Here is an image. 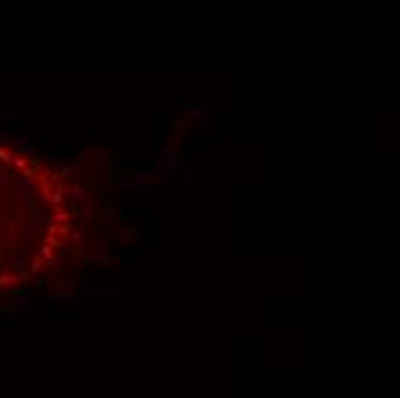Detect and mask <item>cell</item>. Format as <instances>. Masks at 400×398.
<instances>
[{
    "label": "cell",
    "mask_w": 400,
    "mask_h": 398,
    "mask_svg": "<svg viewBox=\"0 0 400 398\" xmlns=\"http://www.w3.org/2000/svg\"><path fill=\"white\" fill-rule=\"evenodd\" d=\"M63 191L37 159L0 146V285L42 267L63 238Z\"/></svg>",
    "instance_id": "obj_1"
}]
</instances>
